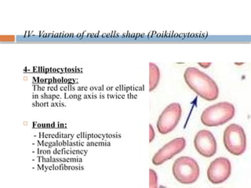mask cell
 Listing matches in <instances>:
<instances>
[{
    "mask_svg": "<svg viewBox=\"0 0 251 188\" xmlns=\"http://www.w3.org/2000/svg\"><path fill=\"white\" fill-rule=\"evenodd\" d=\"M182 109L178 103H172L166 107L157 121V129L161 134L172 132L181 118Z\"/></svg>",
    "mask_w": 251,
    "mask_h": 188,
    "instance_id": "5",
    "label": "cell"
},
{
    "mask_svg": "<svg viewBox=\"0 0 251 188\" xmlns=\"http://www.w3.org/2000/svg\"><path fill=\"white\" fill-rule=\"evenodd\" d=\"M199 65L201 67H203V68H207V67L210 66L211 65V63H206V64H204V63H199Z\"/></svg>",
    "mask_w": 251,
    "mask_h": 188,
    "instance_id": "12",
    "label": "cell"
},
{
    "mask_svg": "<svg viewBox=\"0 0 251 188\" xmlns=\"http://www.w3.org/2000/svg\"><path fill=\"white\" fill-rule=\"evenodd\" d=\"M172 172L175 178L182 184H193L198 180L200 174L198 163L188 156L176 159L173 164Z\"/></svg>",
    "mask_w": 251,
    "mask_h": 188,
    "instance_id": "3",
    "label": "cell"
},
{
    "mask_svg": "<svg viewBox=\"0 0 251 188\" xmlns=\"http://www.w3.org/2000/svg\"><path fill=\"white\" fill-rule=\"evenodd\" d=\"M184 81L188 87L199 96L208 101H213L219 96V88L215 81L200 69L189 67L184 73Z\"/></svg>",
    "mask_w": 251,
    "mask_h": 188,
    "instance_id": "1",
    "label": "cell"
},
{
    "mask_svg": "<svg viewBox=\"0 0 251 188\" xmlns=\"http://www.w3.org/2000/svg\"><path fill=\"white\" fill-rule=\"evenodd\" d=\"M224 144L231 155H243L247 149V136L241 125L230 124L224 131Z\"/></svg>",
    "mask_w": 251,
    "mask_h": 188,
    "instance_id": "4",
    "label": "cell"
},
{
    "mask_svg": "<svg viewBox=\"0 0 251 188\" xmlns=\"http://www.w3.org/2000/svg\"><path fill=\"white\" fill-rule=\"evenodd\" d=\"M235 113V107L231 103L220 102L204 110L200 118L204 125L208 127H215L224 125L232 119Z\"/></svg>",
    "mask_w": 251,
    "mask_h": 188,
    "instance_id": "2",
    "label": "cell"
},
{
    "mask_svg": "<svg viewBox=\"0 0 251 188\" xmlns=\"http://www.w3.org/2000/svg\"><path fill=\"white\" fill-rule=\"evenodd\" d=\"M158 186V177L156 172L151 168L149 169V187L150 188H157Z\"/></svg>",
    "mask_w": 251,
    "mask_h": 188,
    "instance_id": "10",
    "label": "cell"
},
{
    "mask_svg": "<svg viewBox=\"0 0 251 188\" xmlns=\"http://www.w3.org/2000/svg\"><path fill=\"white\" fill-rule=\"evenodd\" d=\"M231 173V162L227 158L220 157L210 163L207 169V178L212 184H222L229 178Z\"/></svg>",
    "mask_w": 251,
    "mask_h": 188,
    "instance_id": "6",
    "label": "cell"
},
{
    "mask_svg": "<svg viewBox=\"0 0 251 188\" xmlns=\"http://www.w3.org/2000/svg\"><path fill=\"white\" fill-rule=\"evenodd\" d=\"M160 70L154 63H149V91H153L159 85Z\"/></svg>",
    "mask_w": 251,
    "mask_h": 188,
    "instance_id": "9",
    "label": "cell"
},
{
    "mask_svg": "<svg viewBox=\"0 0 251 188\" xmlns=\"http://www.w3.org/2000/svg\"><path fill=\"white\" fill-rule=\"evenodd\" d=\"M154 138H155V131H154L152 125L150 124V125H149V142H150V143L152 142Z\"/></svg>",
    "mask_w": 251,
    "mask_h": 188,
    "instance_id": "11",
    "label": "cell"
},
{
    "mask_svg": "<svg viewBox=\"0 0 251 188\" xmlns=\"http://www.w3.org/2000/svg\"><path fill=\"white\" fill-rule=\"evenodd\" d=\"M185 146L186 141L184 137H178L172 140L155 153L152 158L153 164L160 165L163 164L165 162L170 160L173 157L181 152Z\"/></svg>",
    "mask_w": 251,
    "mask_h": 188,
    "instance_id": "7",
    "label": "cell"
},
{
    "mask_svg": "<svg viewBox=\"0 0 251 188\" xmlns=\"http://www.w3.org/2000/svg\"><path fill=\"white\" fill-rule=\"evenodd\" d=\"M194 146L199 154L205 158L214 156L218 147L214 134L207 129H201L196 133L194 138Z\"/></svg>",
    "mask_w": 251,
    "mask_h": 188,
    "instance_id": "8",
    "label": "cell"
}]
</instances>
